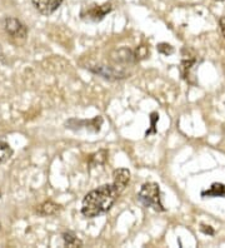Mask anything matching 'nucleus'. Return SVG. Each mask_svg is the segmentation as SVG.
I'll return each mask as SVG.
<instances>
[{
  "mask_svg": "<svg viewBox=\"0 0 225 248\" xmlns=\"http://www.w3.org/2000/svg\"><path fill=\"white\" fill-rule=\"evenodd\" d=\"M138 198L147 208H151L156 212L165 211L162 203V198H160V188L156 183H153V182L145 183L139 191Z\"/></svg>",
  "mask_w": 225,
  "mask_h": 248,
  "instance_id": "obj_2",
  "label": "nucleus"
},
{
  "mask_svg": "<svg viewBox=\"0 0 225 248\" xmlns=\"http://www.w3.org/2000/svg\"><path fill=\"white\" fill-rule=\"evenodd\" d=\"M158 50L164 55H169L174 52V49L171 48V46H169V44H159L158 46Z\"/></svg>",
  "mask_w": 225,
  "mask_h": 248,
  "instance_id": "obj_13",
  "label": "nucleus"
},
{
  "mask_svg": "<svg viewBox=\"0 0 225 248\" xmlns=\"http://www.w3.org/2000/svg\"><path fill=\"white\" fill-rule=\"evenodd\" d=\"M215 1H223V0H215Z\"/></svg>",
  "mask_w": 225,
  "mask_h": 248,
  "instance_id": "obj_16",
  "label": "nucleus"
},
{
  "mask_svg": "<svg viewBox=\"0 0 225 248\" xmlns=\"http://www.w3.org/2000/svg\"><path fill=\"white\" fill-rule=\"evenodd\" d=\"M63 239L64 245L68 246V247H81L83 246V242L78 237H75L73 233H63Z\"/></svg>",
  "mask_w": 225,
  "mask_h": 248,
  "instance_id": "obj_12",
  "label": "nucleus"
},
{
  "mask_svg": "<svg viewBox=\"0 0 225 248\" xmlns=\"http://www.w3.org/2000/svg\"><path fill=\"white\" fill-rule=\"evenodd\" d=\"M1 58H3V53H1V48H0V61H1Z\"/></svg>",
  "mask_w": 225,
  "mask_h": 248,
  "instance_id": "obj_15",
  "label": "nucleus"
},
{
  "mask_svg": "<svg viewBox=\"0 0 225 248\" xmlns=\"http://www.w3.org/2000/svg\"><path fill=\"white\" fill-rule=\"evenodd\" d=\"M60 211V206L57 203L51 202V201H46V202L42 203L38 208H36V213L43 217H46V216H54L57 215Z\"/></svg>",
  "mask_w": 225,
  "mask_h": 248,
  "instance_id": "obj_8",
  "label": "nucleus"
},
{
  "mask_svg": "<svg viewBox=\"0 0 225 248\" xmlns=\"http://www.w3.org/2000/svg\"><path fill=\"white\" fill-rule=\"evenodd\" d=\"M94 72L96 74H99V76L104 77L106 79H120V78H124V74L123 73L118 72V70L113 69L110 67H100L98 69H94Z\"/></svg>",
  "mask_w": 225,
  "mask_h": 248,
  "instance_id": "obj_9",
  "label": "nucleus"
},
{
  "mask_svg": "<svg viewBox=\"0 0 225 248\" xmlns=\"http://www.w3.org/2000/svg\"><path fill=\"white\" fill-rule=\"evenodd\" d=\"M119 194L120 192L114 185L100 186L84 197L81 204V213L87 218L99 217L113 207Z\"/></svg>",
  "mask_w": 225,
  "mask_h": 248,
  "instance_id": "obj_1",
  "label": "nucleus"
},
{
  "mask_svg": "<svg viewBox=\"0 0 225 248\" xmlns=\"http://www.w3.org/2000/svg\"><path fill=\"white\" fill-rule=\"evenodd\" d=\"M219 25H220V31H222V34L224 35V38H225V16H222V18H220Z\"/></svg>",
  "mask_w": 225,
  "mask_h": 248,
  "instance_id": "obj_14",
  "label": "nucleus"
},
{
  "mask_svg": "<svg viewBox=\"0 0 225 248\" xmlns=\"http://www.w3.org/2000/svg\"><path fill=\"white\" fill-rule=\"evenodd\" d=\"M203 197H225V186L222 183H214L210 189L201 193Z\"/></svg>",
  "mask_w": 225,
  "mask_h": 248,
  "instance_id": "obj_10",
  "label": "nucleus"
},
{
  "mask_svg": "<svg viewBox=\"0 0 225 248\" xmlns=\"http://www.w3.org/2000/svg\"><path fill=\"white\" fill-rule=\"evenodd\" d=\"M113 185L117 188L119 192H123L126 188V186L129 185L130 182V172L126 168H118L113 173Z\"/></svg>",
  "mask_w": 225,
  "mask_h": 248,
  "instance_id": "obj_6",
  "label": "nucleus"
},
{
  "mask_svg": "<svg viewBox=\"0 0 225 248\" xmlns=\"http://www.w3.org/2000/svg\"><path fill=\"white\" fill-rule=\"evenodd\" d=\"M111 59H113L115 63H132V62L136 61L134 53H133L130 49L126 48L114 50L113 54H111Z\"/></svg>",
  "mask_w": 225,
  "mask_h": 248,
  "instance_id": "obj_7",
  "label": "nucleus"
},
{
  "mask_svg": "<svg viewBox=\"0 0 225 248\" xmlns=\"http://www.w3.org/2000/svg\"><path fill=\"white\" fill-rule=\"evenodd\" d=\"M13 155V149L8 143L0 140V164L6 162Z\"/></svg>",
  "mask_w": 225,
  "mask_h": 248,
  "instance_id": "obj_11",
  "label": "nucleus"
},
{
  "mask_svg": "<svg viewBox=\"0 0 225 248\" xmlns=\"http://www.w3.org/2000/svg\"><path fill=\"white\" fill-rule=\"evenodd\" d=\"M113 6L110 4H104V5H91L88 6L87 10H83L81 12V16L84 19L91 21H100L102 19H104V16L106 14L111 12Z\"/></svg>",
  "mask_w": 225,
  "mask_h": 248,
  "instance_id": "obj_4",
  "label": "nucleus"
},
{
  "mask_svg": "<svg viewBox=\"0 0 225 248\" xmlns=\"http://www.w3.org/2000/svg\"><path fill=\"white\" fill-rule=\"evenodd\" d=\"M64 0H31L35 9L45 16H51L61 5Z\"/></svg>",
  "mask_w": 225,
  "mask_h": 248,
  "instance_id": "obj_5",
  "label": "nucleus"
},
{
  "mask_svg": "<svg viewBox=\"0 0 225 248\" xmlns=\"http://www.w3.org/2000/svg\"><path fill=\"white\" fill-rule=\"evenodd\" d=\"M4 29L13 39L24 40L28 36V28L16 18H6L4 21Z\"/></svg>",
  "mask_w": 225,
  "mask_h": 248,
  "instance_id": "obj_3",
  "label": "nucleus"
}]
</instances>
